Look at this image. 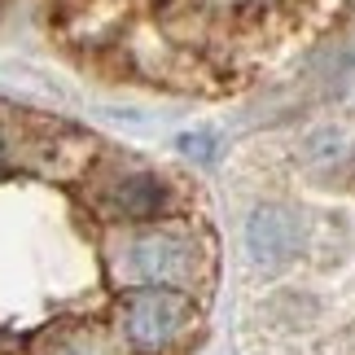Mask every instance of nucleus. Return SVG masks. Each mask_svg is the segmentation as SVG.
<instances>
[{"instance_id": "nucleus-8", "label": "nucleus", "mask_w": 355, "mask_h": 355, "mask_svg": "<svg viewBox=\"0 0 355 355\" xmlns=\"http://www.w3.org/2000/svg\"><path fill=\"white\" fill-rule=\"evenodd\" d=\"M180 149H184V154H193V158H202V162L215 158V141H211L207 132H184L180 136Z\"/></svg>"}, {"instance_id": "nucleus-1", "label": "nucleus", "mask_w": 355, "mask_h": 355, "mask_svg": "<svg viewBox=\"0 0 355 355\" xmlns=\"http://www.w3.org/2000/svg\"><path fill=\"white\" fill-rule=\"evenodd\" d=\"M110 268L128 290H193L211 272V250L193 228L145 224L128 228L110 245Z\"/></svg>"}, {"instance_id": "nucleus-5", "label": "nucleus", "mask_w": 355, "mask_h": 355, "mask_svg": "<svg viewBox=\"0 0 355 355\" xmlns=\"http://www.w3.org/2000/svg\"><path fill=\"white\" fill-rule=\"evenodd\" d=\"M31 355H128V347L105 324H62L40 334Z\"/></svg>"}, {"instance_id": "nucleus-6", "label": "nucleus", "mask_w": 355, "mask_h": 355, "mask_svg": "<svg viewBox=\"0 0 355 355\" xmlns=\"http://www.w3.org/2000/svg\"><path fill=\"white\" fill-rule=\"evenodd\" d=\"M303 158L311 162V171L334 175V171H343L347 162L355 158V141H351L343 128H316L303 141Z\"/></svg>"}, {"instance_id": "nucleus-3", "label": "nucleus", "mask_w": 355, "mask_h": 355, "mask_svg": "<svg viewBox=\"0 0 355 355\" xmlns=\"http://www.w3.org/2000/svg\"><path fill=\"white\" fill-rule=\"evenodd\" d=\"M175 189L149 167H110L92 184V207L101 220L123 224V228H145L162 224L171 215Z\"/></svg>"}, {"instance_id": "nucleus-7", "label": "nucleus", "mask_w": 355, "mask_h": 355, "mask_svg": "<svg viewBox=\"0 0 355 355\" xmlns=\"http://www.w3.org/2000/svg\"><path fill=\"white\" fill-rule=\"evenodd\" d=\"M22 132L13 128L9 119H0V171H9V167H18L22 162Z\"/></svg>"}, {"instance_id": "nucleus-2", "label": "nucleus", "mask_w": 355, "mask_h": 355, "mask_svg": "<svg viewBox=\"0 0 355 355\" xmlns=\"http://www.w3.org/2000/svg\"><path fill=\"white\" fill-rule=\"evenodd\" d=\"M198 329V307L184 290H128L114 307V334L128 355H171Z\"/></svg>"}, {"instance_id": "nucleus-4", "label": "nucleus", "mask_w": 355, "mask_h": 355, "mask_svg": "<svg viewBox=\"0 0 355 355\" xmlns=\"http://www.w3.org/2000/svg\"><path fill=\"white\" fill-rule=\"evenodd\" d=\"M298 250H303V220L290 207L263 202V207L250 211V220H245V254L259 268H285L298 259Z\"/></svg>"}]
</instances>
